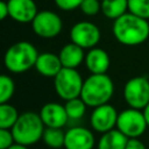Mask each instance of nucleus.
Segmentation results:
<instances>
[{"instance_id":"1a4fd4ad","label":"nucleus","mask_w":149,"mask_h":149,"mask_svg":"<svg viewBox=\"0 0 149 149\" xmlns=\"http://www.w3.org/2000/svg\"><path fill=\"white\" fill-rule=\"evenodd\" d=\"M70 40L83 49H92L100 41V30L90 21H80L70 29Z\"/></svg>"},{"instance_id":"2eb2a0df","label":"nucleus","mask_w":149,"mask_h":149,"mask_svg":"<svg viewBox=\"0 0 149 149\" xmlns=\"http://www.w3.org/2000/svg\"><path fill=\"white\" fill-rule=\"evenodd\" d=\"M35 69L43 77L55 78L63 69V65L58 55L54 52H42L37 57Z\"/></svg>"},{"instance_id":"7ed1b4c3","label":"nucleus","mask_w":149,"mask_h":149,"mask_svg":"<svg viewBox=\"0 0 149 149\" xmlns=\"http://www.w3.org/2000/svg\"><path fill=\"white\" fill-rule=\"evenodd\" d=\"M38 55L37 49L31 43L20 41L7 49L3 56V64L8 71L13 73H22L35 68Z\"/></svg>"},{"instance_id":"f257e3e1","label":"nucleus","mask_w":149,"mask_h":149,"mask_svg":"<svg viewBox=\"0 0 149 149\" xmlns=\"http://www.w3.org/2000/svg\"><path fill=\"white\" fill-rule=\"evenodd\" d=\"M113 35L123 45H139L149 37V22L133 13L127 12L114 20Z\"/></svg>"},{"instance_id":"393cba45","label":"nucleus","mask_w":149,"mask_h":149,"mask_svg":"<svg viewBox=\"0 0 149 149\" xmlns=\"http://www.w3.org/2000/svg\"><path fill=\"white\" fill-rule=\"evenodd\" d=\"M14 143H15V140L12 130L0 128V149H8Z\"/></svg>"},{"instance_id":"4468645a","label":"nucleus","mask_w":149,"mask_h":149,"mask_svg":"<svg viewBox=\"0 0 149 149\" xmlns=\"http://www.w3.org/2000/svg\"><path fill=\"white\" fill-rule=\"evenodd\" d=\"M111 64L108 54L101 48H92L85 56V65L92 74H104Z\"/></svg>"},{"instance_id":"39448f33","label":"nucleus","mask_w":149,"mask_h":149,"mask_svg":"<svg viewBox=\"0 0 149 149\" xmlns=\"http://www.w3.org/2000/svg\"><path fill=\"white\" fill-rule=\"evenodd\" d=\"M84 80L76 69L63 68L54 78L55 91L65 101L80 97Z\"/></svg>"},{"instance_id":"9b49d317","label":"nucleus","mask_w":149,"mask_h":149,"mask_svg":"<svg viewBox=\"0 0 149 149\" xmlns=\"http://www.w3.org/2000/svg\"><path fill=\"white\" fill-rule=\"evenodd\" d=\"M95 139L93 133L81 126H74L65 132V149H93Z\"/></svg>"},{"instance_id":"cd10ccee","label":"nucleus","mask_w":149,"mask_h":149,"mask_svg":"<svg viewBox=\"0 0 149 149\" xmlns=\"http://www.w3.org/2000/svg\"><path fill=\"white\" fill-rule=\"evenodd\" d=\"M7 16H9L8 3H7V1H1L0 2V17H1V20H5Z\"/></svg>"},{"instance_id":"6ab92c4d","label":"nucleus","mask_w":149,"mask_h":149,"mask_svg":"<svg viewBox=\"0 0 149 149\" xmlns=\"http://www.w3.org/2000/svg\"><path fill=\"white\" fill-rule=\"evenodd\" d=\"M42 140L47 147H49L51 149H59V148L64 147L65 132L62 128L45 127Z\"/></svg>"},{"instance_id":"aec40b11","label":"nucleus","mask_w":149,"mask_h":149,"mask_svg":"<svg viewBox=\"0 0 149 149\" xmlns=\"http://www.w3.org/2000/svg\"><path fill=\"white\" fill-rule=\"evenodd\" d=\"M20 114L17 109L8 104H0V128L2 129H12L15 122L17 121Z\"/></svg>"},{"instance_id":"9d476101","label":"nucleus","mask_w":149,"mask_h":149,"mask_svg":"<svg viewBox=\"0 0 149 149\" xmlns=\"http://www.w3.org/2000/svg\"><path fill=\"white\" fill-rule=\"evenodd\" d=\"M118 115L119 113L116 112V109L109 104L94 107L90 116L91 127L95 132L101 133V134L109 132L116 128Z\"/></svg>"},{"instance_id":"b1692460","label":"nucleus","mask_w":149,"mask_h":149,"mask_svg":"<svg viewBox=\"0 0 149 149\" xmlns=\"http://www.w3.org/2000/svg\"><path fill=\"white\" fill-rule=\"evenodd\" d=\"M79 9L87 16H93L101 10V1L99 0H83Z\"/></svg>"},{"instance_id":"f3484780","label":"nucleus","mask_w":149,"mask_h":149,"mask_svg":"<svg viewBox=\"0 0 149 149\" xmlns=\"http://www.w3.org/2000/svg\"><path fill=\"white\" fill-rule=\"evenodd\" d=\"M127 142L128 137L119 129L114 128L101 134L97 143V149H126Z\"/></svg>"},{"instance_id":"c85d7f7f","label":"nucleus","mask_w":149,"mask_h":149,"mask_svg":"<svg viewBox=\"0 0 149 149\" xmlns=\"http://www.w3.org/2000/svg\"><path fill=\"white\" fill-rule=\"evenodd\" d=\"M142 112H143V115H144V118H146V121H147V123H148V127H149V104L142 109Z\"/></svg>"},{"instance_id":"4be33fe9","label":"nucleus","mask_w":149,"mask_h":149,"mask_svg":"<svg viewBox=\"0 0 149 149\" xmlns=\"http://www.w3.org/2000/svg\"><path fill=\"white\" fill-rule=\"evenodd\" d=\"M15 91V84L13 79L7 74L0 76V104L8 102Z\"/></svg>"},{"instance_id":"412c9836","label":"nucleus","mask_w":149,"mask_h":149,"mask_svg":"<svg viewBox=\"0 0 149 149\" xmlns=\"http://www.w3.org/2000/svg\"><path fill=\"white\" fill-rule=\"evenodd\" d=\"M65 111L68 113L69 120H79L85 115L87 105L84 102V100L78 97L71 100L65 101Z\"/></svg>"},{"instance_id":"6e6552de","label":"nucleus","mask_w":149,"mask_h":149,"mask_svg":"<svg viewBox=\"0 0 149 149\" xmlns=\"http://www.w3.org/2000/svg\"><path fill=\"white\" fill-rule=\"evenodd\" d=\"M31 28L37 36L42 38H52L61 33L63 23L59 15L55 12L41 10L33 20Z\"/></svg>"},{"instance_id":"f03ea898","label":"nucleus","mask_w":149,"mask_h":149,"mask_svg":"<svg viewBox=\"0 0 149 149\" xmlns=\"http://www.w3.org/2000/svg\"><path fill=\"white\" fill-rule=\"evenodd\" d=\"M114 93V84L106 74H91L84 80L80 98L88 107L108 104Z\"/></svg>"},{"instance_id":"c756f323","label":"nucleus","mask_w":149,"mask_h":149,"mask_svg":"<svg viewBox=\"0 0 149 149\" xmlns=\"http://www.w3.org/2000/svg\"><path fill=\"white\" fill-rule=\"evenodd\" d=\"M8 149H28L27 146H23V144H19V143H14L12 147H9Z\"/></svg>"},{"instance_id":"a878e982","label":"nucleus","mask_w":149,"mask_h":149,"mask_svg":"<svg viewBox=\"0 0 149 149\" xmlns=\"http://www.w3.org/2000/svg\"><path fill=\"white\" fill-rule=\"evenodd\" d=\"M56 6L62 9V10H66V12H70V10H73L76 8H79L80 7V3L83 2V0H54Z\"/></svg>"},{"instance_id":"0eeeda50","label":"nucleus","mask_w":149,"mask_h":149,"mask_svg":"<svg viewBox=\"0 0 149 149\" xmlns=\"http://www.w3.org/2000/svg\"><path fill=\"white\" fill-rule=\"evenodd\" d=\"M148 123L141 109L127 108L119 113L116 129L125 134L128 139H139L147 129Z\"/></svg>"},{"instance_id":"423d86ee","label":"nucleus","mask_w":149,"mask_h":149,"mask_svg":"<svg viewBox=\"0 0 149 149\" xmlns=\"http://www.w3.org/2000/svg\"><path fill=\"white\" fill-rule=\"evenodd\" d=\"M123 98L130 108L143 109L149 104V79L144 76L130 78L125 84Z\"/></svg>"},{"instance_id":"a211bd4d","label":"nucleus","mask_w":149,"mask_h":149,"mask_svg":"<svg viewBox=\"0 0 149 149\" xmlns=\"http://www.w3.org/2000/svg\"><path fill=\"white\" fill-rule=\"evenodd\" d=\"M128 10V0H101V12L111 20L126 14Z\"/></svg>"},{"instance_id":"20e7f679","label":"nucleus","mask_w":149,"mask_h":149,"mask_svg":"<svg viewBox=\"0 0 149 149\" xmlns=\"http://www.w3.org/2000/svg\"><path fill=\"white\" fill-rule=\"evenodd\" d=\"M44 129L45 126L40 114L35 112H24L20 114L17 121L10 130L15 143L29 147L42 140Z\"/></svg>"},{"instance_id":"dca6fc26","label":"nucleus","mask_w":149,"mask_h":149,"mask_svg":"<svg viewBox=\"0 0 149 149\" xmlns=\"http://www.w3.org/2000/svg\"><path fill=\"white\" fill-rule=\"evenodd\" d=\"M59 59L62 62L63 68H69V69H77L83 62H85V54L84 49L73 42H70L61 49L59 54Z\"/></svg>"},{"instance_id":"ddd939ff","label":"nucleus","mask_w":149,"mask_h":149,"mask_svg":"<svg viewBox=\"0 0 149 149\" xmlns=\"http://www.w3.org/2000/svg\"><path fill=\"white\" fill-rule=\"evenodd\" d=\"M9 17L19 23H31L37 15V6L34 0H8Z\"/></svg>"},{"instance_id":"bb28decb","label":"nucleus","mask_w":149,"mask_h":149,"mask_svg":"<svg viewBox=\"0 0 149 149\" xmlns=\"http://www.w3.org/2000/svg\"><path fill=\"white\" fill-rule=\"evenodd\" d=\"M126 149H146V146L139 139H128Z\"/></svg>"},{"instance_id":"f8f14e48","label":"nucleus","mask_w":149,"mask_h":149,"mask_svg":"<svg viewBox=\"0 0 149 149\" xmlns=\"http://www.w3.org/2000/svg\"><path fill=\"white\" fill-rule=\"evenodd\" d=\"M38 114L45 127L63 128L69 121L65 106L58 102H47L42 106Z\"/></svg>"},{"instance_id":"5701e85b","label":"nucleus","mask_w":149,"mask_h":149,"mask_svg":"<svg viewBox=\"0 0 149 149\" xmlns=\"http://www.w3.org/2000/svg\"><path fill=\"white\" fill-rule=\"evenodd\" d=\"M128 12L142 19H149V0H128Z\"/></svg>"}]
</instances>
